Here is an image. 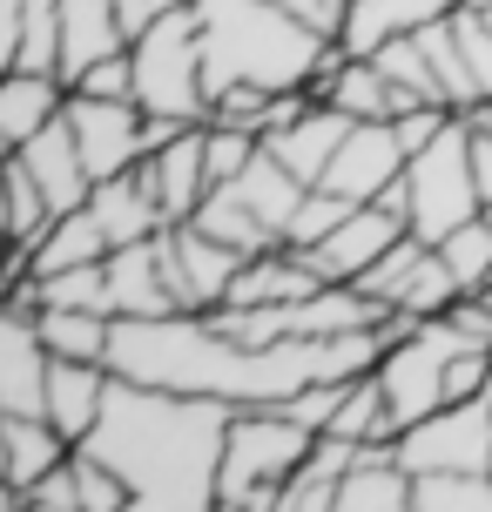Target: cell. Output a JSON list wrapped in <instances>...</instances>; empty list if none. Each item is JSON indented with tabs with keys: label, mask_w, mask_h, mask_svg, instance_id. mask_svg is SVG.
<instances>
[{
	"label": "cell",
	"mask_w": 492,
	"mask_h": 512,
	"mask_svg": "<svg viewBox=\"0 0 492 512\" xmlns=\"http://www.w3.org/2000/svg\"><path fill=\"white\" fill-rule=\"evenodd\" d=\"M230 411H236L230 398L115 378L108 384V405H102V425L81 445L122 472L135 512H209L216 506Z\"/></svg>",
	"instance_id": "1"
},
{
	"label": "cell",
	"mask_w": 492,
	"mask_h": 512,
	"mask_svg": "<svg viewBox=\"0 0 492 512\" xmlns=\"http://www.w3.org/2000/svg\"><path fill=\"white\" fill-rule=\"evenodd\" d=\"M203 21V81L209 102L257 81V88H317V68L331 54V34L284 14L277 0H196Z\"/></svg>",
	"instance_id": "2"
},
{
	"label": "cell",
	"mask_w": 492,
	"mask_h": 512,
	"mask_svg": "<svg viewBox=\"0 0 492 512\" xmlns=\"http://www.w3.org/2000/svg\"><path fill=\"white\" fill-rule=\"evenodd\" d=\"M317 445L311 425H297L284 405H236L223 438V472H216V506L223 512H277L284 479Z\"/></svg>",
	"instance_id": "3"
},
{
	"label": "cell",
	"mask_w": 492,
	"mask_h": 512,
	"mask_svg": "<svg viewBox=\"0 0 492 512\" xmlns=\"http://www.w3.org/2000/svg\"><path fill=\"white\" fill-rule=\"evenodd\" d=\"M135 54V102L149 115H176V122H209V81H203V21L196 0L169 7L129 41Z\"/></svg>",
	"instance_id": "4"
},
{
	"label": "cell",
	"mask_w": 492,
	"mask_h": 512,
	"mask_svg": "<svg viewBox=\"0 0 492 512\" xmlns=\"http://www.w3.org/2000/svg\"><path fill=\"white\" fill-rule=\"evenodd\" d=\"M398 196H405V223H412L425 243H445L459 223H472V216L486 209L479 169H472V115H452L445 135H432L425 149H412Z\"/></svg>",
	"instance_id": "5"
},
{
	"label": "cell",
	"mask_w": 492,
	"mask_h": 512,
	"mask_svg": "<svg viewBox=\"0 0 492 512\" xmlns=\"http://www.w3.org/2000/svg\"><path fill=\"white\" fill-rule=\"evenodd\" d=\"M391 445L418 479L425 472H492V391L486 398H452L432 418L405 425Z\"/></svg>",
	"instance_id": "6"
},
{
	"label": "cell",
	"mask_w": 492,
	"mask_h": 512,
	"mask_svg": "<svg viewBox=\"0 0 492 512\" xmlns=\"http://www.w3.org/2000/svg\"><path fill=\"white\" fill-rule=\"evenodd\" d=\"M68 122L81 135V155H88L95 182L129 176L149 155V108L135 95H68Z\"/></svg>",
	"instance_id": "7"
},
{
	"label": "cell",
	"mask_w": 492,
	"mask_h": 512,
	"mask_svg": "<svg viewBox=\"0 0 492 512\" xmlns=\"http://www.w3.org/2000/svg\"><path fill=\"white\" fill-rule=\"evenodd\" d=\"M162 270H169V290H176L182 310H216L230 297L236 270H243V250H230L223 236H209L203 223H169L156 230Z\"/></svg>",
	"instance_id": "8"
},
{
	"label": "cell",
	"mask_w": 492,
	"mask_h": 512,
	"mask_svg": "<svg viewBox=\"0 0 492 512\" xmlns=\"http://www.w3.org/2000/svg\"><path fill=\"white\" fill-rule=\"evenodd\" d=\"M405 230H412V223H405V196L391 189V196H378V203H358L331 236H324V243H311L304 256H311L317 283H358Z\"/></svg>",
	"instance_id": "9"
},
{
	"label": "cell",
	"mask_w": 492,
	"mask_h": 512,
	"mask_svg": "<svg viewBox=\"0 0 492 512\" xmlns=\"http://www.w3.org/2000/svg\"><path fill=\"white\" fill-rule=\"evenodd\" d=\"M405 162H412V149H405L398 122H351L337 162L324 169V189L351 196V203H378L405 182Z\"/></svg>",
	"instance_id": "10"
},
{
	"label": "cell",
	"mask_w": 492,
	"mask_h": 512,
	"mask_svg": "<svg viewBox=\"0 0 492 512\" xmlns=\"http://www.w3.org/2000/svg\"><path fill=\"white\" fill-rule=\"evenodd\" d=\"M41 304H7L0 317V411H34L48 418V371H54V351L41 324H34Z\"/></svg>",
	"instance_id": "11"
},
{
	"label": "cell",
	"mask_w": 492,
	"mask_h": 512,
	"mask_svg": "<svg viewBox=\"0 0 492 512\" xmlns=\"http://www.w3.org/2000/svg\"><path fill=\"white\" fill-rule=\"evenodd\" d=\"M203 135H209V122H189L182 135H169L162 149H149L142 162H135V169H142V182L156 189V203H162V216H169V223H189V216L203 209V196L216 189V182H209Z\"/></svg>",
	"instance_id": "12"
},
{
	"label": "cell",
	"mask_w": 492,
	"mask_h": 512,
	"mask_svg": "<svg viewBox=\"0 0 492 512\" xmlns=\"http://www.w3.org/2000/svg\"><path fill=\"white\" fill-rule=\"evenodd\" d=\"M7 155H21L27 176L48 189V203L61 209V216L95 196V169H88V155H81V135H75V122H68V108H61L48 128H34L21 149H7Z\"/></svg>",
	"instance_id": "13"
},
{
	"label": "cell",
	"mask_w": 492,
	"mask_h": 512,
	"mask_svg": "<svg viewBox=\"0 0 492 512\" xmlns=\"http://www.w3.org/2000/svg\"><path fill=\"white\" fill-rule=\"evenodd\" d=\"M75 452V438L61 432L54 418L34 411H0V506H14L27 486H41L54 465Z\"/></svg>",
	"instance_id": "14"
},
{
	"label": "cell",
	"mask_w": 492,
	"mask_h": 512,
	"mask_svg": "<svg viewBox=\"0 0 492 512\" xmlns=\"http://www.w3.org/2000/svg\"><path fill=\"white\" fill-rule=\"evenodd\" d=\"M344 135H351V115H344V108H331V102H311L297 122H284L277 135H263V149L317 189V182H324V169L337 162V149H344Z\"/></svg>",
	"instance_id": "15"
},
{
	"label": "cell",
	"mask_w": 492,
	"mask_h": 512,
	"mask_svg": "<svg viewBox=\"0 0 492 512\" xmlns=\"http://www.w3.org/2000/svg\"><path fill=\"white\" fill-rule=\"evenodd\" d=\"M135 34L122 21V7L115 0H61V75L75 88L102 54H122Z\"/></svg>",
	"instance_id": "16"
},
{
	"label": "cell",
	"mask_w": 492,
	"mask_h": 512,
	"mask_svg": "<svg viewBox=\"0 0 492 512\" xmlns=\"http://www.w3.org/2000/svg\"><path fill=\"white\" fill-rule=\"evenodd\" d=\"M459 0H351V14L337 27V48L344 54H378L398 34H418V27L445 21Z\"/></svg>",
	"instance_id": "17"
},
{
	"label": "cell",
	"mask_w": 492,
	"mask_h": 512,
	"mask_svg": "<svg viewBox=\"0 0 492 512\" xmlns=\"http://www.w3.org/2000/svg\"><path fill=\"white\" fill-rule=\"evenodd\" d=\"M358 438L344 432H317V445L304 452V465L284 479V499L277 512H337V486L351 479V465H358Z\"/></svg>",
	"instance_id": "18"
},
{
	"label": "cell",
	"mask_w": 492,
	"mask_h": 512,
	"mask_svg": "<svg viewBox=\"0 0 492 512\" xmlns=\"http://www.w3.org/2000/svg\"><path fill=\"white\" fill-rule=\"evenodd\" d=\"M68 75H54V68H7L0 81V142L7 149H21L34 128H48L61 108H68Z\"/></svg>",
	"instance_id": "19"
},
{
	"label": "cell",
	"mask_w": 492,
	"mask_h": 512,
	"mask_svg": "<svg viewBox=\"0 0 492 512\" xmlns=\"http://www.w3.org/2000/svg\"><path fill=\"white\" fill-rule=\"evenodd\" d=\"M108 283H115V317H169V310H182L176 290H169L156 236H149V243L108 250Z\"/></svg>",
	"instance_id": "20"
},
{
	"label": "cell",
	"mask_w": 492,
	"mask_h": 512,
	"mask_svg": "<svg viewBox=\"0 0 492 512\" xmlns=\"http://www.w3.org/2000/svg\"><path fill=\"white\" fill-rule=\"evenodd\" d=\"M108 384H115V371H108V364L54 358V371H48V418H54V425H61L68 438H75V445L95 432V425H102Z\"/></svg>",
	"instance_id": "21"
},
{
	"label": "cell",
	"mask_w": 492,
	"mask_h": 512,
	"mask_svg": "<svg viewBox=\"0 0 492 512\" xmlns=\"http://www.w3.org/2000/svg\"><path fill=\"white\" fill-rule=\"evenodd\" d=\"M88 209H95V223L108 230V243H115V250H122V243H149L156 230H169V216H162L156 189L142 182V169L95 182V196H88Z\"/></svg>",
	"instance_id": "22"
},
{
	"label": "cell",
	"mask_w": 492,
	"mask_h": 512,
	"mask_svg": "<svg viewBox=\"0 0 492 512\" xmlns=\"http://www.w3.org/2000/svg\"><path fill=\"white\" fill-rule=\"evenodd\" d=\"M391 310L358 290V283H317L311 297H297L290 304V337H337V331H371V324H385Z\"/></svg>",
	"instance_id": "23"
},
{
	"label": "cell",
	"mask_w": 492,
	"mask_h": 512,
	"mask_svg": "<svg viewBox=\"0 0 492 512\" xmlns=\"http://www.w3.org/2000/svg\"><path fill=\"white\" fill-rule=\"evenodd\" d=\"M108 230L95 223V209L81 203L68 209V216H54V230L34 243V256L27 263H14V277H54V270H75V263H108Z\"/></svg>",
	"instance_id": "24"
},
{
	"label": "cell",
	"mask_w": 492,
	"mask_h": 512,
	"mask_svg": "<svg viewBox=\"0 0 492 512\" xmlns=\"http://www.w3.org/2000/svg\"><path fill=\"white\" fill-rule=\"evenodd\" d=\"M0 209H7V236H14V263H27L34 256V243L54 230V216L61 209L48 203V189L27 176L21 155H7V169H0Z\"/></svg>",
	"instance_id": "25"
},
{
	"label": "cell",
	"mask_w": 492,
	"mask_h": 512,
	"mask_svg": "<svg viewBox=\"0 0 492 512\" xmlns=\"http://www.w3.org/2000/svg\"><path fill=\"white\" fill-rule=\"evenodd\" d=\"M236 196H243V203L257 209V216H263V223H270L277 236H290V216L304 209L311 182L297 176V169H284V162H277L270 149H257V162H250V169L236 176Z\"/></svg>",
	"instance_id": "26"
},
{
	"label": "cell",
	"mask_w": 492,
	"mask_h": 512,
	"mask_svg": "<svg viewBox=\"0 0 492 512\" xmlns=\"http://www.w3.org/2000/svg\"><path fill=\"white\" fill-rule=\"evenodd\" d=\"M34 324L48 337L54 358H88V364H108V344H115V317L108 310H61V304H41Z\"/></svg>",
	"instance_id": "27"
},
{
	"label": "cell",
	"mask_w": 492,
	"mask_h": 512,
	"mask_svg": "<svg viewBox=\"0 0 492 512\" xmlns=\"http://www.w3.org/2000/svg\"><path fill=\"white\" fill-rule=\"evenodd\" d=\"M189 223H203L209 236H223V243H230V250H243V256H257V250H270V243H284V236L270 230L257 209L236 196V182H216V189L203 196V209H196Z\"/></svg>",
	"instance_id": "28"
},
{
	"label": "cell",
	"mask_w": 492,
	"mask_h": 512,
	"mask_svg": "<svg viewBox=\"0 0 492 512\" xmlns=\"http://www.w3.org/2000/svg\"><path fill=\"white\" fill-rule=\"evenodd\" d=\"M452 14H459V7H452ZM452 14H445V21H432V27H418V41H425V54H432V68H439L445 102L459 108V115H472L486 95H479V81H472V61H466V48H459V27H452Z\"/></svg>",
	"instance_id": "29"
},
{
	"label": "cell",
	"mask_w": 492,
	"mask_h": 512,
	"mask_svg": "<svg viewBox=\"0 0 492 512\" xmlns=\"http://www.w3.org/2000/svg\"><path fill=\"white\" fill-rule=\"evenodd\" d=\"M331 432L358 438V445H391V438H398V418H391L385 384H378V378H351V391H344V405H337Z\"/></svg>",
	"instance_id": "30"
},
{
	"label": "cell",
	"mask_w": 492,
	"mask_h": 512,
	"mask_svg": "<svg viewBox=\"0 0 492 512\" xmlns=\"http://www.w3.org/2000/svg\"><path fill=\"white\" fill-rule=\"evenodd\" d=\"M34 297L61 310H108L115 317V283H108V263H75V270H54V277H34Z\"/></svg>",
	"instance_id": "31"
},
{
	"label": "cell",
	"mask_w": 492,
	"mask_h": 512,
	"mask_svg": "<svg viewBox=\"0 0 492 512\" xmlns=\"http://www.w3.org/2000/svg\"><path fill=\"white\" fill-rule=\"evenodd\" d=\"M459 297H466V283L452 277V263H445L439 256V243H432V256H425V263H418V277H412V290H405V297H398V317H412V324H432V317H445V310L459 304Z\"/></svg>",
	"instance_id": "32"
},
{
	"label": "cell",
	"mask_w": 492,
	"mask_h": 512,
	"mask_svg": "<svg viewBox=\"0 0 492 512\" xmlns=\"http://www.w3.org/2000/svg\"><path fill=\"white\" fill-rule=\"evenodd\" d=\"M425 256H432V243H425L418 230H405V236H398V243H391V250L358 277V290H371V297L391 310L398 297H405V290H412V277H418V263H425Z\"/></svg>",
	"instance_id": "33"
},
{
	"label": "cell",
	"mask_w": 492,
	"mask_h": 512,
	"mask_svg": "<svg viewBox=\"0 0 492 512\" xmlns=\"http://www.w3.org/2000/svg\"><path fill=\"white\" fill-rule=\"evenodd\" d=\"M418 512H492V472H425Z\"/></svg>",
	"instance_id": "34"
},
{
	"label": "cell",
	"mask_w": 492,
	"mask_h": 512,
	"mask_svg": "<svg viewBox=\"0 0 492 512\" xmlns=\"http://www.w3.org/2000/svg\"><path fill=\"white\" fill-rule=\"evenodd\" d=\"M439 256L452 263V277L466 283V290H492V223H486V209H479L472 223H459V230L445 236Z\"/></svg>",
	"instance_id": "35"
},
{
	"label": "cell",
	"mask_w": 492,
	"mask_h": 512,
	"mask_svg": "<svg viewBox=\"0 0 492 512\" xmlns=\"http://www.w3.org/2000/svg\"><path fill=\"white\" fill-rule=\"evenodd\" d=\"M203 149H209V182H236L250 162H257L263 135H257V128H236V122H209Z\"/></svg>",
	"instance_id": "36"
},
{
	"label": "cell",
	"mask_w": 492,
	"mask_h": 512,
	"mask_svg": "<svg viewBox=\"0 0 492 512\" xmlns=\"http://www.w3.org/2000/svg\"><path fill=\"white\" fill-rule=\"evenodd\" d=\"M351 196H337V189H324V182H317L311 196H304V209H297V216H290V236L284 243H297V250H311V243H324V236L337 230V223H344V216H351Z\"/></svg>",
	"instance_id": "37"
},
{
	"label": "cell",
	"mask_w": 492,
	"mask_h": 512,
	"mask_svg": "<svg viewBox=\"0 0 492 512\" xmlns=\"http://www.w3.org/2000/svg\"><path fill=\"white\" fill-rule=\"evenodd\" d=\"M7 512H81V486H75V452H68V459L54 465V472L41 479V486H27V492H21V499H14Z\"/></svg>",
	"instance_id": "38"
},
{
	"label": "cell",
	"mask_w": 492,
	"mask_h": 512,
	"mask_svg": "<svg viewBox=\"0 0 492 512\" xmlns=\"http://www.w3.org/2000/svg\"><path fill=\"white\" fill-rule=\"evenodd\" d=\"M452 27H459V48H466V61H472L479 95L492 102V21L479 14V7H459V14H452Z\"/></svg>",
	"instance_id": "39"
},
{
	"label": "cell",
	"mask_w": 492,
	"mask_h": 512,
	"mask_svg": "<svg viewBox=\"0 0 492 512\" xmlns=\"http://www.w3.org/2000/svg\"><path fill=\"white\" fill-rule=\"evenodd\" d=\"M75 95H135V54H102L88 75L75 81Z\"/></svg>",
	"instance_id": "40"
},
{
	"label": "cell",
	"mask_w": 492,
	"mask_h": 512,
	"mask_svg": "<svg viewBox=\"0 0 492 512\" xmlns=\"http://www.w3.org/2000/svg\"><path fill=\"white\" fill-rule=\"evenodd\" d=\"M472 169H479V196L492 203V122H472Z\"/></svg>",
	"instance_id": "41"
},
{
	"label": "cell",
	"mask_w": 492,
	"mask_h": 512,
	"mask_svg": "<svg viewBox=\"0 0 492 512\" xmlns=\"http://www.w3.org/2000/svg\"><path fill=\"white\" fill-rule=\"evenodd\" d=\"M115 7H122V21H129V34H142V27H149V21L162 14V0H115Z\"/></svg>",
	"instance_id": "42"
},
{
	"label": "cell",
	"mask_w": 492,
	"mask_h": 512,
	"mask_svg": "<svg viewBox=\"0 0 492 512\" xmlns=\"http://www.w3.org/2000/svg\"><path fill=\"white\" fill-rule=\"evenodd\" d=\"M472 122H492V102H479V108H472Z\"/></svg>",
	"instance_id": "43"
},
{
	"label": "cell",
	"mask_w": 492,
	"mask_h": 512,
	"mask_svg": "<svg viewBox=\"0 0 492 512\" xmlns=\"http://www.w3.org/2000/svg\"><path fill=\"white\" fill-rule=\"evenodd\" d=\"M459 7H492V0H459Z\"/></svg>",
	"instance_id": "44"
},
{
	"label": "cell",
	"mask_w": 492,
	"mask_h": 512,
	"mask_svg": "<svg viewBox=\"0 0 492 512\" xmlns=\"http://www.w3.org/2000/svg\"><path fill=\"white\" fill-rule=\"evenodd\" d=\"M486 223H492V203H486Z\"/></svg>",
	"instance_id": "45"
}]
</instances>
